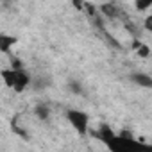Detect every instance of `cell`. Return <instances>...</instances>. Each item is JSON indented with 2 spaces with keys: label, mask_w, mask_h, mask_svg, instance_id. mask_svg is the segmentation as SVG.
Here are the masks:
<instances>
[{
  "label": "cell",
  "mask_w": 152,
  "mask_h": 152,
  "mask_svg": "<svg viewBox=\"0 0 152 152\" xmlns=\"http://www.w3.org/2000/svg\"><path fill=\"white\" fill-rule=\"evenodd\" d=\"M134 6H136L138 11H145V9H148V7H152V2H136Z\"/></svg>",
  "instance_id": "cell-11"
},
{
  "label": "cell",
  "mask_w": 152,
  "mask_h": 152,
  "mask_svg": "<svg viewBox=\"0 0 152 152\" xmlns=\"http://www.w3.org/2000/svg\"><path fill=\"white\" fill-rule=\"evenodd\" d=\"M34 115H36L38 120L47 122V120L50 118V106H48L47 102H39V104L34 107Z\"/></svg>",
  "instance_id": "cell-5"
},
{
  "label": "cell",
  "mask_w": 152,
  "mask_h": 152,
  "mask_svg": "<svg viewBox=\"0 0 152 152\" xmlns=\"http://www.w3.org/2000/svg\"><path fill=\"white\" fill-rule=\"evenodd\" d=\"M15 43H16V38L15 36H7L4 32L0 34V52L7 54L11 50V47H15Z\"/></svg>",
  "instance_id": "cell-6"
},
{
  "label": "cell",
  "mask_w": 152,
  "mask_h": 152,
  "mask_svg": "<svg viewBox=\"0 0 152 152\" xmlns=\"http://www.w3.org/2000/svg\"><path fill=\"white\" fill-rule=\"evenodd\" d=\"M100 9H102V13H104V15H107L109 18L118 16V9H116V6H115V4H104Z\"/></svg>",
  "instance_id": "cell-7"
},
{
  "label": "cell",
  "mask_w": 152,
  "mask_h": 152,
  "mask_svg": "<svg viewBox=\"0 0 152 152\" xmlns=\"http://www.w3.org/2000/svg\"><path fill=\"white\" fill-rule=\"evenodd\" d=\"M97 136L107 147L109 152H152V143L136 140L131 134H116L109 125H100Z\"/></svg>",
  "instance_id": "cell-1"
},
{
  "label": "cell",
  "mask_w": 152,
  "mask_h": 152,
  "mask_svg": "<svg viewBox=\"0 0 152 152\" xmlns=\"http://www.w3.org/2000/svg\"><path fill=\"white\" fill-rule=\"evenodd\" d=\"M129 79L136 84V86H141V88H147V90H152V77L143 72H132L129 75Z\"/></svg>",
  "instance_id": "cell-4"
},
{
  "label": "cell",
  "mask_w": 152,
  "mask_h": 152,
  "mask_svg": "<svg viewBox=\"0 0 152 152\" xmlns=\"http://www.w3.org/2000/svg\"><path fill=\"white\" fill-rule=\"evenodd\" d=\"M2 81L6 83V86H9L11 90H15L16 93H22L25 88H29V84L32 83L31 75L16 63L15 68L11 70H2Z\"/></svg>",
  "instance_id": "cell-2"
},
{
  "label": "cell",
  "mask_w": 152,
  "mask_h": 152,
  "mask_svg": "<svg viewBox=\"0 0 152 152\" xmlns=\"http://www.w3.org/2000/svg\"><path fill=\"white\" fill-rule=\"evenodd\" d=\"M134 47L138 48V54H140L141 57H147V56L150 54V50H148V47H147V45H141L140 41H134Z\"/></svg>",
  "instance_id": "cell-8"
},
{
  "label": "cell",
  "mask_w": 152,
  "mask_h": 152,
  "mask_svg": "<svg viewBox=\"0 0 152 152\" xmlns=\"http://www.w3.org/2000/svg\"><path fill=\"white\" fill-rule=\"evenodd\" d=\"M66 120L72 124V127L77 131L81 136H84L88 132V124H90V116L81 111V109H68L66 111Z\"/></svg>",
  "instance_id": "cell-3"
},
{
  "label": "cell",
  "mask_w": 152,
  "mask_h": 152,
  "mask_svg": "<svg viewBox=\"0 0 152 152\" xmlns=\"http://www.w3.org/2000/svg\"><path fill=\"white\" fill-rule=\"evenodd\" d=\"M143 27H145V31H147V32H150V34H152V13L145 16V20H143Z\"/></svg>",
  "instance_id": "cell-10"
},
{
  "label": "cell",
  "mask_w": 152,
  "mask_h": 152,
  "mask_svg": "<svg viewBox=\"0 0 152 152\" xmlns=\"http://www.w3.org/2000/svg\"><path fill=\"white\" fill-rule=\"evenodd\" d=\"M68 90L70 91H73V93H83V88H81V83H77V81H70L68 83Z\"/></svg>",
  "instance_id": "cell-9"
}]
</instances>
